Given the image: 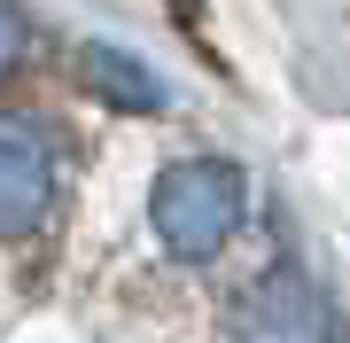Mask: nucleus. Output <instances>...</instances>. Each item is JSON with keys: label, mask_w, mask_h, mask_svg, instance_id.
<instances>
[{"label": "nucleus", "mask_w": 350, "mask_h": 343, "mask_svg": "<svg viewBox=\"0 0 350 343\" xmlns=\"http://www.w3.org/2000/svg\"><path fill=\"white\" fill-rule=\"evenodd\" d=\"M241 211H250V179L234 156H179L148 188V227L179 266H211L241 234Z\"/></svg>", "instance_id": "f257e3e1"}, {"label": "nucleus", "mask_w": 350, "mask_h": 343, "mask_svg": "<svg viewBox=\"0 0 350 343\" xmlns=\"http://www.w3.org/2000/svg\"><path fill=\"white\" fill-rule=\"evenodd\" d=\"M24 47H31V16L16 8V0H0V78L24 63Z\"/></svg>", "instance_id": "20e7f679"}, {"label": "nucleus", "mask_w": 350, "mask_h": 343, "mask_svg": "<svg viewBox=\"0 0 350 343\" xmlns=\"http://www.w3.org/2000/svg\"><path fill=\"white\" fill-rule=\"evenodd\" d=\"M78 71H86V78H94V94H101V102H117V110H163V102H172V94H163V78L140 63V55L101 47V39L78 55Z\"/></svg>", "instance_id": "7ed1b4c3"}, {"label": "nucleus", "mask_w": 350, "mask_h": 343, "mask_svg": "<svg viewBox=\"0 0 350 343\" xmlns=\"http://www.w3.org/2000/svg\"><path fill=\"white\" fill-rule=\"evenodd\" d=\"M55 188H63V149L24 110H0V242H24L47 227Z\"/></svg>", "instance_id": "f03ea898"}, {"label": "nucleus", "mask_w": 350, "mask_h": 343, "mask_svg": "<svg viewBox=\"0 0 350 343\" xmlns=\"http://www.w3.org/2000/svg\"><path fill=\"white\" fill-rule=\"evenodd\" d=\"M327 343H350V328H342V320H327Z\"/></svg>", "instance_id": "39448f33"}]
</instances>
